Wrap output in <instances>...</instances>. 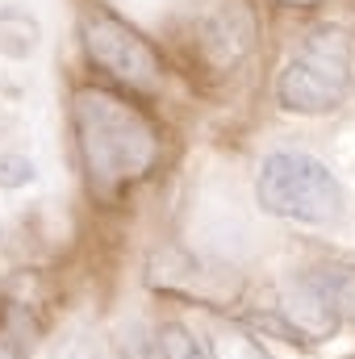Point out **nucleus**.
I'll list each match as a JSON object with an SVG mask.
<instances>
[{"mask_svg":"<svg viewBox=\"0 0 355 359\" xmlns=\"http://www.w3.org/2000/svg\"><path fill=\"white\" fill-rule=\"evenodd\" d=\"M72 130L84 180L100 201H121L155 172L163 151L159 126L142 104L96 84L72 92Z\"/></svg>","mask_w":355,"mask_h":359,"instance_id":"nucleus-1","label":"nucleus"},{"mask_svg":"<svg viewBox=\"0 0 355 359\" xmlns=\"http://www.w3.org/2000/svg\"><path fill=\"white\" fill-rule=\"evenodd\" d=\"M255 201L272 217L326 226L343 213V184L305 151H272L255 176Z\"/></svg>","mask_w":355,"mask_h":359,"instance_id":"nucleus-2","label":"nucleus"},{"mask_svg":"<svg viewBox=\"0 0 355 359\" xmlns=\"http://www.w3.org/2000/svg\"><path fill=\"white\" fill-rule=\"evenodd\" d=\"M351 92V42L339 25L314 29L305 38V46L284 63L276 96L288 113H335Z\"/></svg>","mask_w":355,"mask_h":359,"instance_id":"nucleus-3","label":"nucleus"},{"mask_svg":"<svg viewBox=\"0 0 355 359\" xmlns=\"http://www.w3.org/2000/svg\"><path fill=\"white\" fill-rule=\"evenodd\" d=\"M80 42L96 72H105L113 84L126 92H155L163 80L159 50L113 8L105 4H84L80 8Z\"/></svg>","mask_w":355,"mask_h":359,"instance_id":"nucleus-4","label":"nucleus"},{"mask_svg":"<svg viewBox=\"0 0 355 359\" xmlns=\"http://www.w3.org/2000/svg\"><path fill=\"white\" fill-rule=\"evenodd\" d=\"M280 313H284V330L297 339V343H322L339 330V313L330 309V301L318 292V284L305 276H297L284 297H280Z\"/></svg>","mask_w":355,"mask_h":359,"instance_id":"nucleus-5","label":"nucleus"},{"mask_svg":"<svg viewBox=\"0 0 355 359\" xmlns=\"http://www.w3.org/2000/svg\"><path fill=\"white\" fill-rule=\"evenodd\" d=\"M309 280L330 301V309L339 313V322H351L355 326V268H347V264H326V268L309 271Z\"/></svg>","mask_w":355,"mask_h":359,"instance_id":"nucleus-6","label":"nucleus"},{"mask_svg":"<svg viewBox=\"0 0 355 359\" xmlns=\"http://www.w3.org/2000/svg\"><path fill=\"white\" fill-rule=\"evenodd\" d=\"M155 343H159V359H213V351H205V343L184 322H163L155 330Z\"/></svg>","mask_w":355,"mask_h":359,"instance_id":"nucleus-7","label":"nucleus"},{"mask_svg":"<svg viewBox=\"0 0 355 359\" xmlns=\"http://www.w3.org/2000/svg\"><path fill=\"white\" fill-rule=\"evenodd\" d=\"M213 359H272L267 347L243 326H222L213 334Z\"/></svg>","mask_w":355,"mask_h":359,"instance_id":"nucleus-8","label":"nucleus"},{"mask_svg":"<svg viewBox=\"0 0 355 359\" xmlns=\"http://www.w3.org/2000/svg\"><path fill=\"white\" fill-rule=\"evenodd\" d=\"M34 180V163L25 155H0V188H21Z\"/></svg>","mask_w":355,"mask_h":359,"instance_id":"nucleus-9","label":"nucleus"},{"mask_svg":"<svg viewBox=\"0 0 355 359\" xmlns=\"http://www.w3.org/2000/svg\"><path fill=\"white\" fill-rule=\"evenodd\" d=\"M0 359H25V347L17 339H0Z\"/></svg>","mask_w":355,"mask_h":359,"instance_id":"nucleus-10","label":"nucleus"},{"mask_svg":"<svg viewBox=\"0 0 355 359\" xmlns=\"http://www.w3.org/2000/svg\"><path fill=\"white\" fill-rule=\"evenodd\" d=\"M272 4H284V8H318L322 0H272Z\"/></svg>","mask_w":355,"mask_h":359,"instance_id":"nucleus-11","label":"nucleus"}]
</instances>
